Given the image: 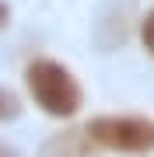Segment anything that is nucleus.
Listing matches in <instances>:
<instances>
[{"label":"nucleus","mask_w":154,"mask_h":157,"mask_svg":"<svg viewBox=\"0 0 154 157\" xmlns=\"http://www.w3.org/2000/svg\"><path fill=\"white\" fill-rule=\"evenodd\" d=\"M140 42H144V49L154 56V11L144 14V25H140Z\"/></svg>","instance_id":"nucleus-5"},{"label":"nucleus","mask_w":154,"mask_h":157,"mask_svg":"<svg viewBox=\"0 0 154 157\" xmlns=\"http://www.w3.org/2000/svg\"><path fill=\"white\" fill-rule=\"evenodd\" d=\"M25 84H28L32 101L53 119H74L84 105L77 77L56 59H46V56L32 59L25 67Z\"/></svg>","instance_id":"nucleus-1"},{"label":"nucleus","mask_w":154,"mask_h":157,"mask_svg":"<svg viewBox=\"0 0 154 157\" xmlns=\"http://www.w3.org/2000/svg\"><path fill=\"white\" fill-rule=\"evenodd\" d=\"M39 157H98V147L84 129H63L39 147Z\"/></svg>","instance_id":"nucleus-3"},{"label":"nucleus","mask_w":154,"mask_h":157,"mask_svg":"<svg viewBox=\"0 0 154 157\" xmlns=\"http://www.w3.org/2000/svg\"><path fill=\"white\" fill-rule=\"evenodd\" d=\"M0 157H21V154H18L14 147H7V143H0Z\"/></svg>","instance_id":"nucleus-7"},{"label":"nucleus","mask_w":154,"mask_h":157,"mask_svg":"<svg viewBox=\"0 0 154 157\" xmlns=\"http://www.w3.org/2000/svg\"><path fill=\"white\" fill-rule=\"evenodd\" d=\"M98 150H112L126 157L154 154V119L147 115H95L84 126Z\"/></svg>","instance_id":"nucleus-2"},{"label":"nucleus","mask_w":154,"mask_h":157,"mask_svg":"<svg viewBox=\"0 0 154 157\" xmlns=\"http://www.w3.org/2000/svg\"><path fill=\"white\" fill-rule=\"evenodd\" d=\"M7 21H11V11H7V4H4V0H0V32L7 28Z\"/></svg>","instance_id":"nucleus-6"},{"label":"nucleus","mask_w":154,"mask_h":157,"mask_svg":"<svg viewBox=\"0 0 154 157\" xmlns=\"http://www.w3.org/2000/svg\"><path fill=\"white\" fill-rule=\"evenodd\" d=\"M18 115H21V98H18L11 87L0 84V122H11Z\"/></svg>","instance_id":"nucleus-4"}]
</instances>
